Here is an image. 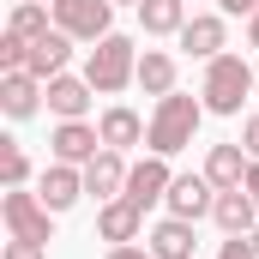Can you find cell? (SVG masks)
I'll return each instance as SVG.
<instances>
[{
	"instance_id": "3",
	"label": "cell",
	"mask_w": 259,
	"mask_h": 259,
	"mask_svg": "<svg viewBox=\"0 0 259 259\" xmlns=\"http://www.w3.org/2000/svg\"><path fill=\"white\" fill-rule=\"evenodd\" d=\"M84 78H91V91H103V97L139 84V49H133L127 36L109 30L103 42H91V55H84Z\"/></svg>"
},
{
	"instance_id": "30",
	"label": "cell",
	"mask_w": 259,
	"mask_h": 259,
	"mask_svg": "<svg viewBox=\"0 0 259 259\" xmlns=\"http://www.w3.org/2000/svg\"><path fill=\"white\" fill-rule=\"evenodd\" d=\"M247 193H253V205H259V163L247 169Z\"/></svg>"
},
{
	"instance_id": "18",
	"label": "cell",
	"mask_w": 259,
	"mask_h": 259,
	"mask_svg": "<svg viewBox=\"0 0 259 259\" xmlns=\"http://www.w3.org/2000/svg\"><path fill=\"white\" fill-rule=\"evenodd\" d=\"M151 253L157 259H193V223L187 217H163L151 229Z\"/></svg>"
},
{
	"instance_id": "11",
	"label": "cell",
	"mask_w": 259,
	"mask_h": 259,
	"mask_svg": "<svg viewBox=\"0 0 259 259\" xmlns=\"http://www.w3.org/2000/svg\"><path fill=\"white\" fill-rule=\"evenodd\" d=\"M247 169H253L247 145H211V157H205V181H211L217 193H229V187H247Z\"/></svg>"
},
{
	"instance_id": "10",
	"label": "cell",
	"mask_w": 259,
	"mask_h": 259,
	"mask_svg": "<svg viewBox=\"0 0 259 259\" xmlns=\"http://www.w3.org/2000/svg\"><path fill=\"white\" fill-rule=\"evenodd\" d=\"M42 97H49V84H42L36 72H0V109H6L12 121H30Z\"/></svg>"
},
{
	"instance_id": "25",
	"label": "cell",
	"mask_w": 259,
	"mask_h": 259,
	"mask_svg": "<svg viewBox=\"0 0 259 259\" xmlns=\"http://www.w3.org/2000/svg\"><path fill=\"white\" fill-rule=\"evenodd\" d=\"M0 259H49V247H42V241H18V235H12Z\"/></svg>"
},
{
	"instance_id": "35",
	"label": "cell",
	"mask_w": 259,
	"mask_h": 259,
	"mask_svg": "<svg viewBox=\"0 0 259 259\" xmlns=\"http://www.w3.org/2000/svg\"><path fill=\"white\" fill-rule=\"evenodd\" d=\"M253 97H259V84H253Z\"/></svg>"
},
{
	"instance_id": "16",
	"label": "cell",
	"mask_w": 259,
	"mask_h": 259,
	"mask_svg": "<svg viewBox=\"0 0 259 259\" xmlns=\"http://www.w3.org/2000/svg\"><path fill=\"white\" fill-rule=\"evenodd\" d=\"M181 49L199 55V61H217V55H223V18H217V12H193V18L181 24Z\"/></svg>"
},
{
	"instance_id": "27",
	"label": "cell",
	"mask_w": 259,
	"mask_h": 259,
	"mask_svg": "<svg viewBox=\"0 0 259 259\" xmlns=\"http://www.w3.org/2000/svg\"><path fill=\"white\" fill-rule=\"evenodd\" d=\"M103 259H157V253H151V247H133V241H121V247H109Z\"/></svg>"
},
{
	"instance_id": "7",
	"label": "cell",
	"mask_w": 259,
	"mask_h": 259,
	"mask_svg": "<svg viewBox=\"0 0 259 259\" xmlns=\"http://www.w3.org/2000/svg\"><path fill=\"white\" fill-rule=\"evenodd\" d=\"M163 205H169V217H187V223H199V217H211V211H217V187H211L205 175H175Z\"/></svg>"
},
{
	"instance_id": "21",
	"label": "cell",
	"mask_w": 259,
	"mask_h": 259,
	"mask_svg": "<svg viewBox=\"0 0 259 259\" xmlns=\"http://www.w3.org/2000/svg\"><path fill=\"white\" fill-rule=\"evenodd\" d=\"M97 133H103V145H109V151H127V145H139V139H145V121H139L133 109H103Z\"/></svg>"
},
{
	"instance_id": "26",
	"label": "cell",
	"mask_w": 259,
	"mask_h": 259,
	"mask_svg": "<svg viewBox=\"0 0 259 259\" xmlns=\"http://www.w3.org/2000/svg\"><path fill=\"white\" fill-rule=\"evenodd\" d=\"M217 259H259V253H253V235H229Z\"/></svg>"
},
{
	"instance_id": "5",
	"label": "cell",
	"mask_w": 259,
	"mask_h": 259,
	"mask_svg": "<svg viewBox=\"0 0 259 259\" xmlns=\"http://www.w3.org/2000/svg\"><path fill=\"white\" fill-rule=\"evenodd\" d=\"M115 18V0H55V24L72 42H103Z\"/></svg>"
},
{
	"instance_id": "19",
	"label": "cell",
	"mask_w": 259,
	"mask_h": 259,
	"mask_svg": "<svg viewBox=\"0 0 259 259\" xmlns=\"http://www.w3.org/2000/svg\"><path fill=\"white\" fill-rule=\"evenodd\" d=\"M139 24H145V36H181L187 6L181 0H139Z\"/></svg>"
},
{
	"instance_id": "6",
	"label": "cell",
	"mask_w": 259,
	"mask_h": 259,
	"mask_svg": "<svg viewBox=\"0 0 259 259\" xmlns=\"http://www.w3.org/2000/svg\"><path fill=\"white\" fill-rule=\"evenodd\" d=\"M169 181H175V175H169V157L151 151L145 163H133V169H127V193H121V199H133L139 211H151V205L169 199Z\"/></svg>"
},
{
	"instance_id": "1",
	"label": "cell",
	"mask_w": 259,
	"mask_h": 259,
	"mask_svg": "<svg viewBox=\"0 0 259 259\" xmlns=\"http://www.w3.org/2000/svg\"><path fill=\"white\" fill-rule=\"evenodd\" d=\"M199 121H205V103L181 97V91H169V97H157V115H151V127H145V145H151L157 157H175V151L193 145Z\"/></svg>"
},
{
	"instance_id": "31",
	"label": "cell",
	"mask_w": 259,
	"mask_h": 259,
	"mask_svg": "<svg viewBox=\"0 0 259 259\" xmlns=\"http://www.w3.org/2000/svg\"><path fill=\"white\" fill-rule=\"evenodd\" d=\"M247 42H253V49H259V12H253V18H247Z\"/></svg>"
},
{
	"instance_id": "32",
	"label": "cell",
	"mask_w": 259,
	"mask_h": 259,
	"mask_svg": "<svg viewBox=\"0 0 259 259\" xmlns=\"http://www.w3.org/2000/svg\"><path fill=\"white\" fill-rule=\"evenodd\" d=\"M115 6H139V0H115Z\"/></svg>"
},
{
	"instance_id": "13",
	"label": "cell",
	"mask_w": 259,
	"mask_h": 259,
	"mask_svg": "<svg viewBox=\"0 0 259 259\" xmlns=\"http://www.w3.org/2000/svg\"><path fill=\"white\" fill-rule=\"evenodd\" d=\"M139 229H145V211H139L133 199H109V205L97 211V235H103L109 247H121V241H139Z\"/></svg>"
},
{
	"instance_id": "14",
	"label": "cell",
	"mask_w": 259,
	"mask_h": 259,
	"mask_svg": "<svg viewBox=\"0 0 259 259\" xmlns=\"http://www.w3.org/2000/svg\"><path fill=\"white\" fill-rule=\"evenodd\" d=\"M217 229L223 235H253L259 229V205H253V193L247 187H229V193H217Z\"/></svg>"
},
{
	"instance_id": "20",
	"label": "cell",
	"mask_w": 259,
	"mask_h": 259,
	"mask_svg": "<svg viewBox=\"0 0 259 259\" xmlns=\"http://www.w3.org/2000/svg\"><path fill=\"white\" fill-rule=\"evenodd\" d=\"M139 91H145V97H169V91H175V55L145 49V55H139Z\"/></svg>"
},
{
	"instance_id": "2",
	"label": "cell",
	"mask_w": 259,
	"mask_h": 259,
	"mask_svg": "<svg viewBox=\"0 0 259 259\" xmlns=\"http://www.w3.org/2000/svg\"><path fill=\"white\" fill-rule=\"evenodd\" d=\"M253 84H259V72L241 55H217V61H205V109L211 115H241V103L253 97Z\"/></svg>"
},
{
	"instance_id": "22",
	"label": "cell",
	"mask_w": 259,
	"mask_h": 259,
	"mask_svg": "<svg viewBox=\"0 0 259 259\" xmlns=\"http://www.w3.org/2000/svg\"><path fill=\"white\" fill-rule=\"evenodd\" d=\"M6 30H18L24 42H36V36H49V30H55V6H42V0H18Z\"/></svg>"
},
{
	"instance_id": "12",
	"label": "cell",
	"mask_w": 259,
	"mask_h": 259,
	"mask_svg": "<svg viewBox=\"0 0 259 259\" xmlns=\"http://www.w3.org/2000/svg\"><path fill=\"white\" fill-rule=\"evenodd\" d=\"M49 145H55V163H78V169H84V163L103 151V133L91 127V121H61Z\"/></svg>"
},
{
	"instance_id": "23",
	"label": "cell",
	"mask_w": 259,
	"mask_h": 259,
	"mask_svg": "<svg viewBox=\"0 0 259 259\" xmlns=\"http://www.w3.org/2000/svg\"><path fill=\"white\" fill-rule=\"evenodd\" d=\"M0 181H6V187H24V181H30V157H24L12 139H0Z\"/></svg>"
},
{
	"instance_id": "33",
	"label": "cell",
	"mask_w": 259,
	"mask_h": 259,
	"mask_svg": "<svg viewBox=\"0 0 259 259\" xmlns=\"http://www.w3.org/2000/svg\"><path fill=\"white\" fill-rule=\"evenodd\" d=\"M253 253H259V229H253Z\"/></svg>"
},
{
	"instance_id": "29",
	"label": "cell",
	"mask_w": 259,
	"mask_h": 259,
	"mask_svg": "<svg viewBox=\"0 0 259 259\" xmlns=\"http://www.w3.org/2000/svg\"><path fill=\"white\" fill-rule=\"evenodd\" d=\"M217 6H223V12H247V18L259 12V0H217Z\"/></svg>"
},
{
	"instance_id": "8",
	"label": "cell",
	"mask_w": 259,
	"mask_h": 259,
	"mask_svg": "<svg viewBox=\"0 0 259 259\" xmlns=\"http://www.w3.org/2000/svg\"><path fill=\"white\" fill-rule=\"evenodd\" d=\"M36 193H42L49 211H72V205L84 199V169H78V163H49L42 181H36Z\"/></svg>"
},
{
	"instance_id": "17",
	"label": "cell",
	"mask_w": 259,
	"mask_h": 259,
	"mask_svg": "<svg viewBox=\"0 0 259 259\" xmlns=\"http://www.w3.org/2000/svg\"><path fill=\"white\" fill-rule=\"evenodd\" d=\"M91 78H66V72H55L49 78V109L61 115V121H84V109H91Z\"/></svg>"
},
{
	"instance_id": "15",
	"label": "cell",
	"mask_w": 259,
	"mask_h": 259,
	"mask_svg": "<svg viewBox=\"0 0 259 259\" xmlns=\"http://www.w3.org/2000/svg\"><path fill=\"white\" fill-rule=\"evenodd\" d=\"M66 55H72V36L55 24L49 36H36V42H30V61H24V72H36V78L49 84L55 72H66Z\"/></svg>"
},
{
	"instance_id": "4",
	"label": "cell",
	"mask_w": 259,
	"mask_h": 259,
	"mask_svg": "<svg viewBox=\"0 0 259 259\" xmlns=\"http://www.w3.org/2000/svg\"><path fill=\"white\" fill-rule=\"evenodd\" d=\"M0 217H6V235H18V241H55V211L42 205V193H24V187H6L0 199Z\"/></svg>"
},
{
	"instance_id": "28",
	"label": "cell",
	"mask_w": 259,
	"mask_h": 259,
	"mask_svg": "<svg viewBox=\"0 0 259 259\" xmlns=\"http://www.w3.org/2000/svg\"><path fill=\"white\" fill-rule=\"evenodd\" d=\"M241 145H247V157H253V163H259V115H253V121H247V127H241Z\"/></svg>"
},
{
	"instance_id": "9",
	"label": "cell",
	"mask_w": 259,
	"mask_h": 259,
	"mask_svg": "<svg viewBox=\"0 0 259 259\" xmlns=\"http://www.w3.org/2000/svg\"><path fill=\"white\" fill-rule=\"evenodd\" d=\"M84 193H91V199H103V205L127 193V163H121V151H109V145H103V151L84 163Z\"/></svg>"
},
{
	"instance_id": "24",
	"label": "cell",
	"mask_w": 259,
	"mask_h": 259,
	"mask_svg": "<svg viewBox=\"0 0 259 259\" xmlns=\"http://www.w3.org/2000/svg\"><path fill=\"white\" fill-rule=\"evenodd\" d=\"M24 61H30V42H24L18 30H6V36H0V66H6V72H24Z\"/></svg>"
},
{
	"instance_id": "34",
	"label": "cell",
	"mask_w": 259,
	"mask_h": 259,
	"mask_svg": "<svg viewBox=\"0 0 259 259\" xmlns=\"http://www.w3.org/2000/svg\"><path fill=\"white\" fill-rule=\"evenodd\" d=\"M42 6H55V0H42Z\"/></svg>"
}]
</instances>
